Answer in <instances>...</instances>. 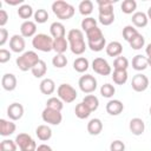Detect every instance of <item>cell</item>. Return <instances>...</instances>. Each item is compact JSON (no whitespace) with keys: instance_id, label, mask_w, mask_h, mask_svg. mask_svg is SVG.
<instances>
[{"instance_id":"6da1fadb","label":"cell","mask_w":151,"mask_h":151,"mask_svg":"<svg viewBox=\"0 0 151 151\" xmlns=\"http://www.w3.org/2000/svg\"><path fill=\"white\" fill-rule=\"evenodd\" d=\"M39 60H40V58H39L37 52H34V51H25L24 53H21L17 58L15 63H17V66H18V68L20 71L26 72L28 70H32L39 63Z\"/></svg>"},{"instance_id":"7a4b0ae2","label":"cell","mask_w":151,"mask_h":151,"mask_svg":"<svg viewBox=\"0 0 151 151\" xmlns=\"http://www.w3.org/2000/svg\"><path fill=\"white\" fill-rule=\"evenodd\" d=\"M52 11H53L54 15L58 19H60V20H68V19H71L74 15V12H76L74 7L71 4H68V2H66L64 0L54 1L52 4Z\"/></svg>"},{"instance_id":"3957f363","label":"cell","mask_w":151,"mask_h":151,"mask_svg":"<svg viewBox=\"0 0 151 151\" xmlns=\"http://www.w3.org/2000/svg\"><path fill=\"white\" fill-rule=\"evenodd\" d=\"M53 38L45 33H38L32 38V46L41 52H51L53 50Z\"/></svg>"},{"instance_id":"277c9868","label":"cell","mask_w":151,"mask_h":151,"mask_svg":"<svg viewBox=\"0 0 151 151\" xmlns=\"http://www.w3.org/2000/svg\"><path fill=\"white\" fill-rule=\"evenodd\" d=\"M57 94L66 104L73 103L78 97V93H77L76 88L70 84H60L57 88Z\"/></svg>"},{"instance_id":"5b68a950","label":"cell","mask_w":151,"mask_h":151,"mask_svg":"<svg viewBox=\"0 0 151 151\" xmlns=\"http://www.w3.org/2000/svg\"><path fill=\"white\" fill-rule=\"evenodd\" d=\"M14 140H15L18 147L20 149V151H37V147H38L37 143L28 133L21 132L19 134H17Z\"/></svg>"},{"instance_id":"8992f818","label":"cell","mask_w":151,"mask_h":151,"mask_svg":"<svg viewBox=\"0 0 151 151\" xmlns=\"http://www.w3.org/2000/svg\"><path fill=\"white\" fill-rule=\"evenodd\" d=\"M78 85H79V88L81 92H84L86 94H91L97 90L98 83H97V79L92 74H84L79 78Z\"/></svg>"},{"instance_id":"52a82bcc","label":"cell","mask_w":151,"mask_h":151,"mask_svg":"<svg viewBox=\"0 0 151 151\" xmlns=\"http://www.w3.org/2000/svg\"><path fill=\"white\" fill-rule=\"evenodd\" d=\"M41 118L45 123H47L50 125H59L63 120V114H61V111L45 107L41 112Z\"/></svg>"},{"instance_id":"ba28073f","label":"cell","mask_w":151,"mask_h":151,"mask_svg":"<svg viewBox=\"0 0 151 151\" xmlns=\"http://www.w3.org/2000/svg\"><path fill=\"white\" fill-rule=\"evenodd\" d=\"M92 70L99 74V76H110L112 73V68L109 64V61L101 57H98V58H94L93 61H92Z\"/></svg>"},{"instance_id":"9c48e42d","label":"cell","mask_w":151,"mask_h":151,"mask_svg":"<svg viewBox=\"0 0 151 151\" xmlns=\"http://www.w3.org/2000/svg\"><path fill=\"white\" fill-rule=\"evenodd\" d=\"M149 78L143 74V73H137L133 76L132 80H131V86H132V90L136 91V92H144L145 90H147L149 87Z\"/></svg>"},{"instance_id":"30bf717a","label":"cell","mask_w":151,"mask_h":151,"mask_svg":"<svg viewBox=\"0 0 151 151\" xmlns=\"http://www.w3.org/2000/svg\"><path fill=\"white\" fill-rule=\"evenodd\" d=\"M26 47L25 38L21 34H14L9 39V48L14 53H24Z\"/></svg>"},{"instance_id":"8fae6325","label":"cell","mask_w":151,"mask_h":151,"mask_svg":"<svg viewBox=\"0 0 151 151\" xmlns=\"http://www.w3.org/2000/svg\"><path fill=\"white\" fill-rule=\"evenodd\" d=\"M24 106L20 103H12L9 104V106L7 107V117L9 118V120H19L22 118L24 116Z\"/></svg>"},{"instance_id":"7c38bea8","label":"cell","mask_w":151,"mask_h":151,"mask_svg":"<svg viewBox=\"0 0 151 151\" xmlns=\"http://www.w3.org/2000/svg\"><path fill=\"white\" fill-rule=\"evenodd\" d=\"M20 34L24 38H32L37 34V22L26 20L20 25Z\"/></svg>"},{"instance_id":"4fadbf2b","label":"cell","mask_w":151,"mask_h":151,"mask_svg":"<svg viewBox=\"0 0 151 151\" xmlns=\"http://www.w3.org/2000/svg\"><path fill=\"white\" fill-rule=\"evenodd\" d=\"M17 85H18V80H17V77L13 74V73H5L1 78V86L5 91H14L17 88Z\"/></svg>"},{"instance_id":"5bb4252c","label":"cell","mask_w":151,"mask_h":151,"mask_svg":"<svg viewBox=\"0 0 151 151\" xmlns=\"http://www.w3.org/2000/svg\"><path fill=\"white\" fill-rule=\"evenodd\" d=\"M129 129H130L132 134L142 136L144 133V131H145V123H144V120L142 118H138V117L132 118L130 120V123H129Z\"/></svg>"},{"instance_id":"9a60e30c","label":"cell","mask_w":151,"mask_h":151,"mask_svg":"<svg viewBox=\"0 0 151 151\" xmlns=\"http://www.w3.org/2000/svg\"><path fill=\"white\" fill-rule=\"evenodd\" d=\"M105 110L111 116H118V114H120L123 112L124 104L118 99H111V100L107 101V104L105 106Z\"/></svg>"},{"instance_id":"2e32d148","label":"cell","mask_w":151,"mask_h":151,"mask_svg":"<svg viewBox=\"0 0 151 151\" xmlns=\"http://www.w3.org/2000/svg\"><path fill=\"white\" fill-rule=\"evenodd\" d=\"M15 130H17V125L15 123H13V120H7L4 118L0 119V134L2 137H8L13 134Z\"/></svg>"},{"instance_id":"e0dca14e","label":"cell","mask_w":151,"mask_h":151,"mask_svg":"<svg viewBox=\"0 0 151 151\" xmlns=\"http://www.w3.org/2000/svg\"><path fill=\"white\" fill-rule=\"evenodd\" d=\"M35 134H37V137H38L39 140L47 142L52 137V129L48 125H46V124L38 125L37 129H35Z\"/></svg>"},{"instance_id":"ac0fdd59","label":"cell","mask_w":151,"mask_h":151,"mask_svg":"<svg viewBox=\"0 0 151 151\" xmlns=\"http://www.w3.org/2000/svg\"><path fill=\"white\" fill-rule=\"evenodd\" d=\"M50 33H51V37L53 39H57V38H63L66 35V29H65V26L63 22L60 21H54L51 24L50 26Z\"/></svg>"},{"instance_id":"d6986e66","label":"cell","mask_w":151,"mask_h":151,"mask_svg":"<svg viewBox=\"0 0 151 151\" xmlns=\"http://www.w3.org/2000/svg\"><path fill=\"white\" fill-rule=\"evenodd\" d=\"M131 21L133 24L134 27H138V28H142V27H145L149 22V18L146 15V13L144 12H134L132 14V18H131Z\"/></svg>"},{"instance_id":"ffe728a7","label":"cell","mask_w":151,"mask_h":151,"mask_svg":"<svg viewBox=\"0 0 151 151\" xmlns=\"http://www.w3.org/2000/svg\"><path fill=\"white\" fill-rule=\"evenodd\" d=\"M105 51H106V54L109 57H116L117 58V57L122 55V53H123V45L119 41H111L106 45Z\"/></svg>"},{"instance_id":"44dd1931","label":"cell","mask_w":151,"mask_h":151,"mask_svg":"<svg viewBox=\"0 0 151 151\" xmlns=\"http://www.w3.org/2000/svg\"><path fill=\"white\" fill-rule=\"evenodd\" d=\"M87 132L91 136H98L103 131V122L99 118H92L87 123Z\"/></svg>"},{"instance_id":"7402d4cb","label":"cell","mask_w":151,"mask_h":151,"mask_svg":"<svg viewBox=\"0 0 151 151\" xmlns=\"http://www.w3.org/2000/svg\"><path fill=\"white\" fill-rule=\"evenodd\" d=\"M39 88L42 94H52L55 91V83L51 78H44L39 84Z\"/></svg>"},{"instance_id":"603a6c76","label":"cell","mask_w":151,"mask_h":151,"mask_svg":"<svg viewBox=\"0 0 151 151\" xmlns=\"http://www.w3.org/2000/svg\"><path fill=\"white\" fill-rule=\"evenodd\" d=\"M147 57H144L143 54H137L132 58V68L136 71H144L147 68Z\"/></svg>"},{"instance_id":"cb8c5ba5","label":"cell","mask_w":151,"mask_h":151,"mask_svg":"<svg viewBox=\"0 0 151 151\" xmlns=\"http://www.w3.org/2000/svg\"><path fill=\"white\" fill-rule=\"evenodd\" d=\"M67 48H70V46L66 37L57 38L53 40V51H55L57 54H64L67 51Z\"/></svg>"},{"instance_id":"d4e9b609","label":"cell","mask_w":151,"mask_h":151,"mask_svg":"<svg viewBox=\"0 0 151 151\" xmlns=\"http://www.w3.org/2000/svg\"><path fill=\"white\" fill-rule=\"evenodd\" d=\"M68 46H70V50L73 54L76 55H81L86 47H87V44H85V40L81 39V40H76V41H71L68 42Z\"/></svg>"},{"instance_id":"484cf974","label":"cell","mask_w":151,"mask_h":151,"mask_svg":"<svg viewBox=\"0 0 151 151\" xmlns=\"http://www.w3.org/2000/svg\"><path fill=\"white\" fill-rule=\"evenodd\" d=\"M90 67V63L88 59L85 57H78L76 58V60L73 61V68L74 71H77L78 73H84L88 70Z\"/></svg>"},{"instance_id":"4316f807","label":"cell","mask_w":151,"mask_h":151,"mask_svg":"<svg viewBox=\"0 0 151 151\" xmlns=\"http://www.w3.org/2000/svg\"><path fill=\"white\" fill-rule=\"evenodd\" d=\"M127 78H129L127 70H113L112 80L116 85H124L127 81Z\"/></svg>"},{"instance_id":"83f0119b","label":"cell","mask_w":151,"mask_h":151,"mask_svg":"<svg viewBox=\"0 0 151 151\" xmlns=\"http://www.w3.org/2000/svg\"><path fill=\"white\" fill-rule=\"evenodd\" d=\"M74 114L79 119H86V118L90 117L91 110L81 101V103H79V104L76 105V107H74Z\"/></svg>"},{"instance_id":"f1b7e54d","label":"cell","mask_w":151,"mask_h":151,"mask_svg":"<svg viewBox=\"0 0 151 151\" xmlns=\"http://www.w3.org/2000/svg\"><path fill=\"white\" fill-rule=\"evenodd\" d=\"M98 11L99 14H110L113 12V1L111 0H98Z\"/></svg>"},{"instance_id":"f546056e","label":"cell","mask_w":151,"mask_h":151,"mask_svg":"<svg viewBox=\"0 0 151 151\" xmlns=\"http://www.w3.org/2000/svg\"><path fill=\"white\" fill-rule=\"evenodd\" d=\"M18 15H19L21 19H25V21L28 20L31 17L34 15L33 7H32L31 5H28V4H24V5L19 6V8H18Z\"/></svg>"},{"instance_id":"4dcf8cb0","label":"cell","mask_w":151,"mask_h":151,"mask_svg":"<svg viewBox=\"0 0 151 151\" xmlns=\"http://www.w3.org/2000/svg\"><path fill=\"white\" fill-rule=\"evenodd\" d=\"M83 103L91 110V112L96 111L99 107V99L94 94H87L83 98Z\"/></svg>"},{"instance_id":"1f68e13d","label":"cell","mask_w":151,"mask_h":151,"mask_svg":"<svg viewBox=\"0 0 151 151\" xmlns=\"http://www.w3.org/2000/svg\"><path fill=\"white\" fill-rule=\"evenodd\" d=\"M78 9H79V13L86 18L93 12V2L91 0H83L80 1Z\"/></svg>"},{"instance_id":"d6a6232c","label":"cell","mask_w":151,"mask_h":151,"mask_svg":"<svg viewBox=\"0 0 151 151\" xmlns=\"http://www.w3.org/2000/svg\"><path fill=\"white\" fill-rule=\"evenodd\" d=\"M31 72H32V74L35 78H42L46 74V72H47V65H46V63L40 59L39 63L31 70Z\"/></svg>"},{"instance_id":"836d02e7","label":"cell","mask_w":151,"mask_h":151,"mask_svg":"<svg viewBox=\"0 0 151 151\" xmlns=\"http://www.w3.org/2000/svg\"><path fill=\"white\" fill-rule=\"evenodd\" d=\"M120 9L125 14H133L137 9V2L134 0H124L120 5Z\"/></svg>"},{"instance_id":"e575fe53","label":"cell","mask_w":151,"mask_h":151,"mask_svg":"<svg viewBox=\"0 0 151 151\" xmlns=\"http://www.w3.org/2000/svg\"><path fill=\"white\" fill-rule=\"evenodd\" d=\"M85 34H86L87 41H97V40H100V39L104 38V34H103L101 29H100L98 26L93 27L92 29H90V31L86 32Z\"/></svg>"},{"instance_id":"d590c367","label":"cell","mask_w":151,"mask_h":151,"mask_svg":"<svg viewBox=\"0 0 151 151\" xmlns=\"http://www.w3.org/2000/svg\"><path fill=\"white\" fill-rule=\"evenodd\" d=\"M138 33H139V32L137 31V28H136L134 26H132V25H127V26H125V27L123 28V38H124V40H126L127 42H130Z\"/></svg>"},{"instance_id":"8d00e7d4","label":"cell","mask_w":151,"mask_h":151,"mask_svg":"<svg viewBox=\"0 0 151 151\" xmlns=\"http://www.w3.org/2000/svg\"><path fill=\"white\" fill-rule=\"evenodd\" d=\"M46 107H50V109H53L57 111H61L64 107V101L59 97H51L46 101Z\"/></svg>"},{"instance_id":"74e56055","label":"cell","mask_w":151,"mask_h":151,"mask_svg":"<svg viewBox=\"0 0 151 151\" xmlns=\"http://www.w3.org/2000/svg\"><path fill=\"white\" fill-rule=\"evenodd\" d=\"M106 45L107 44H106L105 37L103 39H100V40H97V41H87V47L91 51H93V52H100V51H103L106 47Z\"/></svg>"},{"instance_id":"f35d334b","label":"cell","mask_w":151,"mask_h":151,"mask_svg":"<svg viewBox=\"0 0 151 151\" xmlns=\"http://www.w3.org/2000/svg\"><path fill=\"white\" fill-rule=\"evenodd\" d=\"M129 44H130V46H131L132 50L138 51V50H140V48H143V47L145 46V38H144L143 34L138 33Z\"/></svg>"},{"instance_id":"ab89813d","label":"cell","mask_w":151,"mask_h":151,"mask_svg":"<svg viewBox=\"0 0 151 151\" xmlns=\"http://www.w3.org/2000/svg\"><path fill=\"white\" fill-rule=\"evenodd\" d=\"M80 26H81V31L86 33V32H88L90 29H92L93 27L97 26V20L94 18H92V17H86V18H84L81 20Z\"/></svg>"},{"instance_id":"60d3db41","label":"cell","mask_w":151,"mask_h":151,"mask_svg":"<svg viewBox=\"0 0 151 151\" xmlns=\"http://www.w3.org/2000/svg\"><path fill=\"white\" fill-rule=\"evenodd\" d=\"M33 18H34V22L45 24L47 21V19H48V12L46 9H44V8H39V9H37L34 12Z\"/></svg>"},{"instance_id":"b9f144b4","label":"cell","mask_w":151,"mask_h":151,"mask_svg":"<svg viewBox=\"0 0 151 151\" xmlns=\"http://www.w3.org/2000/svg\"><path fill=\"white\" fill-rule=\"evenodd\" d=\"M114 93H116V87L112 84L106 83V84L101 85V87H100L101 97H104V98H112Z\"/></svg>"},{"instance_id":"7bdbcfd3","label":"cell","mask_w":151,"mask_h":151,"mask_svg":"<svg viewBox=\"0 0 151 151\" xmlns=\"http://www.w3.org/2000/svg\"><path fill=\"white\" fill-rule=\"evenodd\" d=\"M52 65L55 68H64L67 65V58L65 54H55L52 58Z\"/></svg>"},{"instance_id":"ee69618b","label":"cell","mask_w":151,"mask_h":151,"mask_svg":"<svg viewBox=\"0 0 151 151\" xmlns=\"http://www.w3.org/2000/svg\"><path fill=\"white\" fill-rule=\"evenodd\" d=\"M129 67V60L127 58L119 55L113 61V70H127Z\"/></svg>"},{"instance_id":"f6af8a7d","label":"cell","mask_w":151,"mask_h":151,"mask_svg":"<svg viewBox=\"0 0 151 151\" xmlns=\"http://www.w3.org/2000/svg\"><path fill=\"white\" fill-rule=\"evenodd\" d=\"M17 143L12 139H4L0 143V151H17Z\"/></svg>"},{"instance_id":"bcb514c9","label":"cell","mask_w":151,"mask_h":151,"mask_svg":"<svg viewBox=\"0 0 151 151\" xmlns=\"http://www.w3.org/2000/svg\"><path fill=\"white\" fill-rule=\"evenodd\" d=\"M98 21L104 26H110L114 21V13L110 14H98Z\"/></svg>"},{"instance_id":"7dc6e473","label":"cell","mask_w":151,"mask_h":151,"mask_svg":"<svg viewBox=\"0 0 151 151\" xmlns=\"http://www.w3.org/2000/svg\"><path fill=\"white\" fill-rule=\"evenodd\" d=\"M110 151H125V144L119 139L113 140L110 144Z\"/></svg>"},{"instance_id":"c3c4849f","label":"cell","mask_w":151,"mask_h":151,"mask_svg":"<svg viewBox=\"0 0 151 151\" xmlns=\"http://www.w3.org/2000/svg\"><path fill=\"white\" fill-rule=\"evenodd\" d=\"M11 57H12V54H11V52L8 50H6V48H1L0 50V63L1 64H6L7 61H9Z\"/></svg>"},{"instance_id":"681fc988","label":"cell","mask_w":151,"mask_h":151,"mask_svg":"<svg viewBox=\"0 0 151 151\" xmlns=\"http://www.w3.org/2000/svg\"><path fill=\"white\" fill-rule=\"evenodd\" d=\"M8 40V31L4 27L0 28V46H4Z\"/></svg>"},{"instance_id":"f907efd6","label":"cell","mask_w":151,"mask_h":151,"mask_svg":"<svg viewBox=\"0 0 151 151\" xmlns=\"http://www.w3.org/2000/svg\"><path fill=\"white\" fill-rule=\"evenodd\" d=\"M8 21V13L5 9H0V26L4 27Z\"/></svg>"},{"instance_id":"816d5d0a","label":"cell","mask_w":151,"mask_h":151,"mask_svg":"<svg viewBox=\"0 0 151 151\" xmlns=\"http://www.w3.org/2000/svg\"><path fill=\"white\" fill-rule=\"evenodd\" d=\"M5 2L7 5H11V6H18V5H24V0H5Z\"/></svg>"},{"instance_id":"f5cc1de1","label":"cell","mask_w":151,"mask_h":151,"mask_svg":"<svg viewBox=\"0 0 151 151\" xmlns=\"http://www.w3.org/2000/svg\"><path fill=\"white\" fill-rule=\"evenodd\" d=\"M37 151H53V149L47 144H40V145H38Z\"/></svg>"},{"instance_id":"db71d44e","label":"cell","mask_w":151,"mask_h":151,"mask_svg":"<svg viewBox=\"0 0 151 151\" xmlns=\"http://www.w3.org/2000/svg\"><path fill=\"white\" fill-rule=\"evenodd\" d=\"M145 53H146L147 58H151V42L146 45V47H145Z\"/></svg>"},{"instance_id":"11a10c76","label":"cell","mask_w":151,"mask_h":151,"mask_svg":"<svg viewBox=\"0 0 151 151\" xmlns=\"http://www.w3.org/2000/svg\"><path fill=\"white\" fill-rule=\"evenodd\" d=\"M146 15L149 18V20H151V6L147 8V12H146Z\"/></svg>"},{"instance_id":"9f6ffc18","label":"cell","mask_w":151,"mask_h":151,"mask_svg":"<svg viewBox=\"0 0 151 151\" xmlns=\"http://www.w3.org/2000/svg\"><path fill=\"white\" fill-rule=\"evenodd\" d=\"M147 65L151 67V58H147Z\"/></svg>"},{"instance_id":"6f0895ef","label":"cell","mask_w":151,"mask_h":151,"mask_svg":"<svg viewBox=\"0 0 151 151\" xmlns=\"http://www.w3.org/2000/svg\"><path fill=\"white\" fill-rule=\"evenodd\" d=\"M149 112H150V116H151V106H150V109H149Z\"/></svg>"}]
</instances>
